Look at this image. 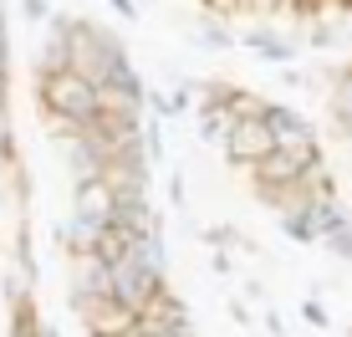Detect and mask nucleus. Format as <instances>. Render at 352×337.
Returning a JSON list of instances; mask_svg holds the SVG:
<instances>
[{
  "label": "nucleus",
  "mask_w": 352,
  "mask_h": 337,
  "mask_svg": "<svg viewBox=\"0 0 352 337\" xmlns=\"http://www.w3.org/2000/svg\"><path fill=\"white\" fill-rule=\"evenodd\" d=\"M107 276H113V296L133 312H143L153 302V296L164 292V246H159V230L148 235H133V246L123 250V256L107 266Z\"/></svg>",
  "instance_id": "obj_1"
},
{
  "label": "nucleus",
  "mask_w": 352,
  "mask_h": 337,
  "mask_svg": "<svg viewBox=\"0 0 352 337\" xmlns=\"http://www.w3.org/2000/svg\"><path fill=\"white\" fill-rule=\"evenodd\" d=\"M67 41H72V72H82L92 87H102V82L128 62L123 41H118L113 31H102L97 21L72 16V21H67Z\"/></svg>",
  "instance_id": "obj_2"
},
{
  "label": "nucleus",
  "mask_w": 352,
  "mask_h": 337,
  "mask_svg": "<svg viewBox=\"0 0 352 337\" xmlns=\"http://www.w3.org/2000/svg\"><path fill=\"white\" fill-rule=\"evenodd\" d=\"M36 107L41 118H62V123H92L97 118V87L82 72H36Z\"/></svg>",
  "instance_id": "obj_3"
},
{
  "label": "nucleus",
  "mask_w": 352,
  "mask_h": 337,
  "mask_svg": "<svg viewBox=\"0 0 352 337\" xmlns=\"http://www.w3.org/2000/svg\"><path fill=\"white\" fill-rule=\"evenodd\" d=\"M261 123L271 128V143L286 153V159H296L301 168H317V164H322V143H317V128H311L307 118L296 113V107H286V102H265Z\"/></svg>",
  "instance_id": "obj_4"
},
{
  "label": "nucleus",
  "mask_w": 352,
  "mask_h": 337,
  "mask_svg": "<svg viewBox=\"0 0 352 337\" xmlns=\"http://www.w3.org/2000/svg\"><path fill=\"white\" fill-rule=\"evenodd\" d=\"M72 312H77V322L87 327V337H123V332H133V322H138V312L123 307L118 296H72Z\"/></svg>",
  "instance_id": "obj_5"
},
{
  "label": "nucleus",
  "mask_w": 352,
  "mask_h": 337,
  "mask_svg": "<svg viewBox=\"0 0 352 337\" xmlns=\"http://www.w3.org/2000/svg\"><path fill=\"white\" fill-rule=\"evenodd\" d=\"M220 149H225V159L235 164V168H256L265 153L276 149V143H271V128H265L261 118H235Z\"/></svg>",
  "instance_id": "obj_6"
},
{
  "label": "nucleus",
  "mask_w": 352,
  "mask_h": 337,
  "mask_svg": "<svg viewBox=\"0 0 352 337\" xmlns=\"http://www.w3.org/2000/svg\"><path fill=\"white\" fill-rule=\"evenodd\" d=\"M327 107H332V123L337 133L352 138V62L332 72V92H327Z\"/></svg>",
  "instance_id": "obj_7"
},
{
  "label": "nucleus",
  "mask_w": 352,
  "mask_h": 337,
  "mask_svg": "<svg viewBox=\"0 0 352 337\" xmlns=\"http://www.w3.org/2000/svg\"><path fill=\"white\" fill-rule=\"evenodd\" d=\"M245 46H250V56L265 62V67H291L296 62V46H291L286 36H276V31H250Z\"/></svg>",
  "instance_id": "obj_8"
},
{
  "label": "nucleus",
  "mask_w": 352,
  "mask_h": 337,
  "mask_svg": "<svg viewBox=\"0 0 352 337\" xmlns=\"http://www.w3.org/2000/svg\"><path fill=\"white\" fill-rule=\"evenodd\" d=\"M194 41L210 46V52H225V46H235V31L220 26L214 16H199V21H194Z\"/></svg>",
  "instance_id": "obj_9"
},
{
  "label": "nucleus",
  "mask_w": 352,
  "mask_h": 337,
  "mask_svg": "<svg viewBox=\"0 0 352 337\" xmlns=\"http://www.w3.org/2000/svg\"><path fill=\"white\" fill-rule=\"evenodd\" d=\"M261 113H265V98H256L250 87L230 92V118H261Z\"/></svg>",
  "instance_id": "obj_10"
},
{
  "label": "nucleus",
  "mask_w": 352,
  "mask_h": 337,
  "mask_svg": "<svg viewBox=\"0 0 352 337\" xmlns=\"http://www.w3.org/2000/svg\"><path fill=\"white\" fill-rule=\"evenodd\" d=\"M327 246H332L337 256H342L347 266H352V220H347V225H342V230H337V235H327Z\"/></svg>",
  "instance_id": "obj_11"
},
{
  "label": "nucleus",
  "mask_w": 352,
  "mask_h": 337,
  "mask_svg": "<svg viewBox=\"0 0 352 337\" xmlns=\"http://www.w3.org/2000/svg\"><path fill=\"white\" fill-rule=\"evenodd\" d=\"M21 16L36 21V26H46V21H52V6H46V0H21Z\"/></svg>",
  "instance_id": "obj_12"
},
{
  "label": "nucleus",
  "mask_w": 352,
  "mask_h": 337,
  "mask_svg": "<svg viewBox=\"0 0 352 337\" xmlns=\"http://www.w3.org/2000/svg\"><path fill=\"white\" fill-rule=\"evenodd\" d=\"M107 6H113L123 21H138V6H133V0H107Z\"/></svg>",
  "instance_id": "obj_13"
},
{
  "label": "nucleus",
  "mask_w": 352,
  "mask_h": 337,
  "mask_svg": "<svg viewBox=\"0 0 352 337\" xmlns=\"http://www.w3.org/2000/svg\"><path fill=\"white\" fill-rule=\"evenodd\" d=\"M332 6H337V10H352V0H332Z\"/></svg>",
  "instance_id": "obj_14"
},
{
  "label": "nucleus",
  "mask_w": 352,
  "mask_h": 337,
  "mask_svg": "<svg viewBox=\"0 0 352 337\" xmlns=\"http://www.w3.org/2000/svg\"><path fill=\"white\" fill-rule=\"evenodd\" d=\"M194 6H204V0H194Z\"/></svg>",
  "instance_id": "obj_15"
},
{
  "label": "nucleus",
  "mask_w": 352,
  "mask_h": 337,
  "mask_svg": "<svg viewBox=\"0 0 352 337\" xmlns=\"http://www.w3.org/2000/svg\"><path fill=\"white\" fill-rule=\"evenodd\" d=\"M347 149H352V138H347Z\"/></svg>",
  "instance_id": "obj_16"
}]
</instances>
